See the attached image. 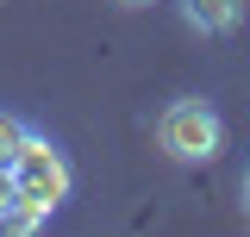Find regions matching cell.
Returning a JSON list of instances; mask_svg holds the SVG:
<instances>
[{
  "mask_svg": "<svg viewBox=\"0 0 250 237\" xmlns=\"http://www.w3.org/2000/svg\"><path fill=\"white\" fill-rule=\"evenodd\" d=\"M156 150L169 162H213L219 150H225V118L213 113V100L182 94V100H169L163 118H156Z\"/></svg>",
  "mask_w": 250,
  "mask_h": 237,
  "instance_id": "6da1fadb",
  "label": "cell"
},
{
  "mask_svg": "<svg viewBox=\"0 0 250 237\" xmlns=\"http://www.w3.org/2000/svg\"><path fill=\"white\" fill-rule=\"evenodd\" d=\"M6 169H13V187L25 194L31 206H44V212H57L62 200H69V187H75V175H69V156H62L50 138H38V131L19 144V156H13Z\"/></svg>",
  "mask_w": 250,
  "mask_h": 237,
  "instance_id": "7a4b0ae2",
  "label": "cell"
},
{
  "mask_svg": "<svg viewBox=\"0 0 250 237\" xmlns=\"http://www.w3.org/2000/svg\"><path fill=\"white\" fill-rule=\"evenodd\" d=\"M175 13L200 38H231V31L244 25V0H175Z\"/></svg>",
  "mask_w": 250,
  "mask_h": 237,
  "instance_id": "3957f363",
  "label": "cell"
},
{
  "mask_svg": "<svg viewBox=\"0 0 250 237\" xmlns=\"http://www.w3.org/2000/svg\"><path fill=\"white\" fill-rule=\"evenodd\" d=\"M44 218H50V212H44V206H31L25 194H19V200H13V206L0 212V231H38V225H44Z\"/></svg>",
  "mask_w": 250,
  "mask_h": 237,
  "instance_id": "277c9868",
  "label": "cell"
},
{
  "mask_svg": "<svg viewBox=\"0 0 250 237\" xmlns=\"http://www.w3.org/2000/svg\"><path fill=\"white\" fill-rule=\"evenodd\" d=\"M31 138V125L25 118H13V113H0V162H13L19 156V144Z\"/></svg>",
  "mask_w": 250,
  "mask_h": 237,
  "instance_id": "5b68a950",
  "label": "cell"
},
{
  "mask_svg": "<svg viewBox=\"0 0 250 237\" xmlns=\"http://www.w3.org/2000/svg\"><path fill=\"white\" fill-rule=\"evenodd\" d=\"M13 200H19V187H13V169H6V162H0V212L13 206Z\"/></svg>",
  "mask_w": 250,
  "mask_h": 237,
  "instance_id": "8992f818",
  "label": "cell"
},
{
  "mask_svg": "<svg viewBox=\"0 0 250 237\" xmlns=\"http://www.w3.org/2000/svg\"><path fill=\"white\" fill-rule=\"evenodd\" d=\"M113 6H125V13H138V6H156V0H113Z\"/></svg>",
  "mask_w": 250,
  "mask_h": 237,
  "instance_id": "52a82bcc",
  "label": "cell"
},
{
  "mask_svg": "<svg viewBox=\"0 0 250 237\" xmlns=\"http://www.w3.org/2000/svg\"><path fill=\"white\" fill-rule=\"evenodd\" d=\"M244 212H250V169H244Z\"/></svg>",
  "mask_w": 250,
  "mask_h": 237,
  "instance_id": "ba28073f",
  "label": "cell"
}]
</instances>
